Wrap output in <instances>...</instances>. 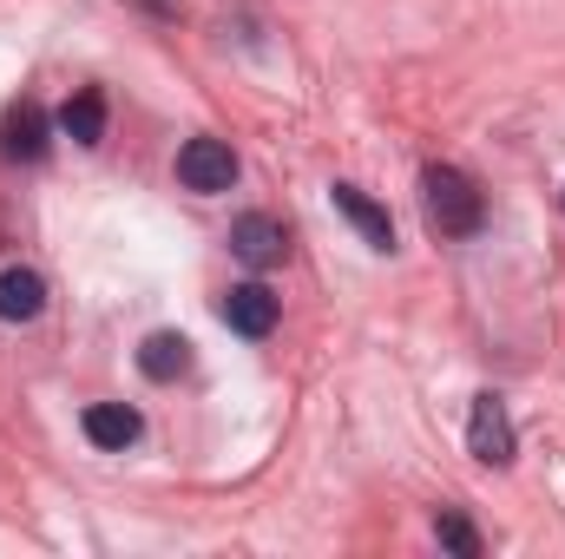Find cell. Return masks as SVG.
<instances>
[{
  "mask_svg": "<svg viewBox=\"0 0 565 559\" xmlns=\"http://www.w3.org/2000/svg\"><path fill=\"white\" fill-rule=\"evenodd\" d=\"M422 191H427V231H434V238H473V231H480L487 204H480V191H473L467 171L434 165L422 178Z\"/></svg>",
  "mask_w": 565,
  "mask_h": 559,
  "instance_id": "6da1fadb",
  "label": "cell"
},
{
  "mask_svg": "<svg viewBox=\"0 0 565 559\" xmlns=\"http://www.w3.org/2000/svg\"><path fill=\"white\" fill-rule=\"evenodd\" d=\"M178 178H184V191L217 198V191L237 184V151H231L224 139H191L184 151H178Z\"/></svg>",
  "mask_w": 565,
  "mask_h": 559,
  "instance_id": "7a4b0ae2",
  "label": "cell"
},
{
  "mask_svg": "<svg viewBox=\"0 0 565 559\" xmlns=\"http://www.w3.org/2000/svg\"><path fill=\"white\" fill-rule=\"evenodd\" d=\"M467 447H473V461H487V467H507V461H513V421H507V402H500V395H473Z\"/></svg>",
  "mask_w": 565,
  "mask_h": 559,
  "instance_id": "3957f363",
  "label": "cell"
},
{
  "mask_svg": "<svg viewBox=\"0 0 565 559\" xmlns=\"http://www.w3.org/2000/svg\"><path fill=\"white\" fill-rule=\"evenodd\" d=\"M282 224L270 218V211H244L237 224H231V257L237 264H250V271H270V264H282Z\"/></svg>",
  "mask_w": 565,
  "mask_h": 559,
  "instance_id": "277c9868",
  "label": "cell"
},
{
  "mask_svg": "<svg viewBox=\"0 0 565 559\" xmlns=\"http://www.w3.org/2000/svg\"><path fill=\"white\" fill-rule=\"evenodd\" d=\"M224 323H231L237 336H250V342H257V336H270V329H277V296H270L264 283H237V289L224 296Z\"/></svg>",
  "mask_w": 565,
  "mask_h": 559,
  "instance_id": "5b68a950",
  "label": "cell"
},
{
  "mask_svg": "<svg viewBox=\"0 0 565 559\" xmlns=\"http://www.w3.org/2000/svg\"><path fill=\"white\" fill-rule=\"evenodd\" d=\"M139 434H145V421H139V409H126V402H93V409H86V441L106 447V454H126Z\"/></svg>",
  "mask_w": 565,
  "mask_h": 559,
  "instance_id": "8992f818",
  "label": "cell"
},
{
  "mask_svg": "<svg viewBox=\"0 0 565 559\" xmlns=\"http://www.w3.org/2000/svg\"><path fill=\"white\" fill-rule=\"evenodd\" d=\"M335 211H342V218H349V224H355V231H362L375 251H395V218H388V211H382L369 191H355V184H335Z\"/></svg>",
  "mask_w": 565,
  "mask_h": 559,
  "instance_id": "52a82bcc",
  "label": "cell"
},
{
  "mask_svg": "<svg viewBox=\"0 0 565 559\" xmlns=\"http://www.w3.org/2000/svg\"><path fill=\"white\" fill-rule=\"evenodd\" d=\"M46 309V283H40V271H0V323H33Z\"/></svg>",
  "mask_w": 565,
  "mask_h": 559,
  "instance_id": "ba28073f",
  "label": "cell"
},
{
  "mask_svg": "<svg viewBox=\"0 0 565 559\" xmlns=\"http://www.w3.org/2000/svg\"><path fill=\"white\" fill-rule=\"evenodd\" d=\"M0 151H7V158H46V113H40L33 99L7 113V126H0Z\"/></svg>",
  "mask_w": 565,
  "mask_h": 559,
  "instance_id": "9c48e42d",
  "label": "cell"
},
{
  "mask_svg": "<svg viewBox=\"0 0 565 559\" xmlns=\"http://www.w3.org/2000/svg\"><path fill=\"white\" fill-rule=\"evenodd\" d=\"M139 369L151 376V382H178V376L191 369V342H184L178 329H158V336H145Z\"/></svg>",
  "mask_w": 565,
  "mask_h": 559,
  "instance_id": "30bf717a",
  "label": "cell"
},
{
  "mask_svg": "<svg viewBox=\"0 0 565 559\" xmlns=\"http://www.w3.org/2000/svg\"><path fill=\"white\" fill-rule=\"evenodd\" d=\"M60 133H66L73 145H99L106 139V99H99L93 86H79V93L60 106Z\"/></svg>",
  "mask_w": 565,
  "mask_h": 559,
  "instance_id": "8fae6325",
  "label": "cell"
},
{
  "mask_svg": "<svg viewBox=\"0 0 565 559\" xmlns=\"http://www.w3.org/2000/svg\"><path fill=\"white\" fill-rule=\"evenodd\" d=\"M434 534H440V547H447V553H460V559L480 553V534H473V527H467L460 514H447V507L434 514Z\"/></svg>",
  "mask_w": 565,
  "mask_h": 559,
  "instance_id": "7c38bea8",
  "label": "cell"
}]
</instances>
